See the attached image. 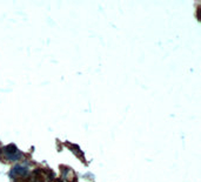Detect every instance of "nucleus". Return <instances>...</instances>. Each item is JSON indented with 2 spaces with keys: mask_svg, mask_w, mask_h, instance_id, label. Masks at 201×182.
Masks as SVG:
<instances>
[]
</instances>
